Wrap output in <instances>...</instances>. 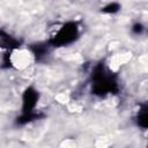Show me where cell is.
Returning <instances> with one entry per match:
<instances>
[{"label": "cell", "instance_id": "6da1fadb", "mask_svg": "<svg viewBox=\"0 0 148 148\" xmlns=\"http://www.w3.org/2000/svg\"><path fill=\"white\" fill-rule=\"evenodd\" d=\"M119 90L118 77L109 71L103 64H98L91 74V94L104 97L110 94H117Z\"/></svg>", "mask_w": 148, "mask_h": 148}, {"label": "cell", "instance_id": "7a4b0ae2", "mask_svg": "<svg viewBox=\"0 0 148 148\" xmlns=\"http://www.w3.org/2000/svg\"><path fill=\"white\" fill-rule=\"evenodd\" d=\"M38 98H39V94L35 88L29 87L24 90L23 96H22V110H21L22 113L16 118L17 125L20 126L25 125L39 118V114L35 112Z\"/></svg>", "mask_w": 148, "mask_h": 148}, {"label": "cell", "instance_id": "3957f363", "mask_svg": "<svg viewBox=\"0 0 148 148\" xmlns=\"http://www.w3.org/2000/svg\"><path fill=\"white\" fill-rule=\"evenodd\" d=\"M80 36V28L76 22H66L64 23L56 34L50 38L49 45L53 47H61L67 46L74 43Z\"/></svg>", "mask_w": 148, "mask_h": 148}, {"label": "cell", "instance_id": "277c9868", "mask_svg": "<svg viewBox=\"0 0 148 148\" xmlns=\"http://www.w3.org/2000/svg\"><path fill=\"white\" fill-rule=\"evenodd\" d=\"M134 121L140 128L148 130V102L140 105L139 110L136 111Z\"/></svg>", "mask_w": 148, "mask_h": 148}, {"label": "cell", "instance_id": "5b68a950", "mask_svg": "<svg viewBox=\"0 0 148 148\" xmlns=\"http://www.w3.org/2000/svg\"><path fill=\"white\" fill-rule=\"evenodd\" d=\"M32 51H34V54H35L36 59H37V60H39V59H40V57L46 56V53H47V46L38 44V45H36V46H34V47H32Z\"/></svg>", "mask_w": 148, "mask_h": 148}, {"label": "cell", "instance_id": "8992f818", "mask_svg": "<svg viewBox=\"0 0 148 148\" xmlns=\"http://www.w3.org/2000/svg\"><path fill=\"white\" fill-rule=\"evenodd\" d=\"M119 9H120V5L117 3V2H112V3H109V5H106L105 7H103L102 12H103V13H106V14H114V13H117Z\"/></svg>", "mask_w": 148, "mask_h": 148}, {"label": "cell", "instance_id": "52a82bcc", "mask_svg": "<svg viewBox=\"0 0 148 148\" xmlns=\"http://www.w3.org/2000/svg\"><path fill=\"white\" fill-rule=\"evenodd\" d=\"M131 30H132V32L134 35H142L143 31H145V27L141 23H134L132 25V29Z\"/></svg>", "mask_w": 148, "mask_h": 148}]
</instances>
